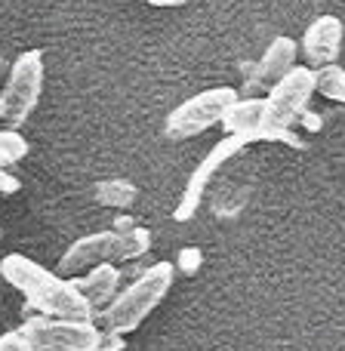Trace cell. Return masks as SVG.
<instances>
[{
	"mask_svg": "<svg viewBox=\"0 0 345 351\" xmlns=\"http://www.w3.org/2000/svg\"><path fill=\"white\" fill-rule=\"evenodd\" d=\"M22 339L31 351H96L102 327L93 321H59V317L34 315L25 317Z\"/></svg>",
	"mask_w": 345,
	"mask_h": 351,
	"instance_id": "5b68a950",
	"label": "cell"
},
{
	"mask_svg": "<svg viewBox=\"0 0 345 351\" xmlns=\"http://www.w3.org/2000/svg\"><path fill=\"white\" fill-rule=\"evenodd\" d=\"M0 351H31V348H28V342L22 339V333H19V330H12V333L0 336Z\"/></svg>",
	"mask_w": 345,
	"mask_h": 351,
	"instance_id": "ac0fdd59",
	"label": "cell"
},
{
	"mask_svg": "<svg viewBox=\"0 0 345 351\" xmlns=\"http://www.w3.org/2000/svg\"><path fill=\"white\" fill-rule=\"evenodd\" d=\"M342 37H345V25L336 16H318L309 25L302 37V53L309 68H324V65H336L342 49Z\"/></svg>",
	"mask_w": 345,
	"mask_h": 351,
	"instance_id": "30bf717a",
	"label": "cell"
},
{
	"mask_svg": "<svg viewBox=\"0 0 345 351\" xmlns=\"http://www.w3.org/2000/svg\"><path fill=\"white\" fill-rule=\"evenodd\" d=\"M299 121H302L309 130H318V127H321V117H318V114H309V108L302 111V117H299Z\"/></svg>",
	"mask_w": 345,
	"mask_h": 351,
	"instance_id": "44dd1931",
	"label": "cell"
},
{
	"mask_svg": "<svg viewBox=\"0 0 345 351\" xmlns=\"http://www.w3.org/2000/svg\"><path fill=\"white\" fill-rule=\"evenodd\" d=\"M0 71H3V62H0Z\"/></svg>",
	"mask_w": 345,
	"mask_h": 351,
	"instance_id": "603a6c76",
	"label": "cell"
},
{
	"mask_svg": "<svg viewBox=\"0 0 345 351\" xmlns=\"http://www.w3.org/2000/svg\"><path fill=\"white\" fill-rule=\"evenodd\" d=\"M22 188V182L16 179L10 170H0V194H16Z\"/></svg>",
	"mask_w": 345,
	"mask_h": 351,
	"instance_id": "d6986e66",
	"label": "cell"
},
{
	"mask_svg": "<svg viewBox=\"0 0 345 351\" xmlns=\"http://www.w3.org/2000/svg\"><path fill=\"white\" fill-rule=\"evenodd\" d=\"M28 154V142L19 130H0V170H10L12 164Z\"/></svg>",
	"mask_w": 345,
	"mask_h": 351,
	"instance_id": "9a60e30c",
	"label": "cell"
},
{
	"mask_svg": "<svg viewBox=\"0 0 345 351\" xmlns=\"http://www.w3.org/2000/svg\"><path fill=\"white\" fill-rule=\"evenodd\" d=\"M200 262H204V256H200L198 247H185L179 253V262H176V268H182L185 274H194L200 268Z\"/></svg>",
	"mask_w": 345,
	"mask_h": 351,
	"instance_id": "2e32d148",
	"label": "cell"
},
{
	"mask_svg": "<svg viewBox=\"0 0 345 351\" xmlns=\"http://www.w3.org/2000/svg\"><path fill=\"white\" fill-rule=\"evenodd\" d=\"M133 228H136L133 216H117L115 219V228H111V231H117V234H127V231H133Z\"/></svg>",
	"mask_w": 345,
	"mask_h": 351,
	"instance_id": "ffe728a7",
	"label": "cell"
},
{
	"mask_svg": "<svg viewBox=\"0 0 345 351\" xmlns=\"http://www.w3.org/2000/svg\"><path fill=\"white\" fill-rule=\"evenodd\" d=\"M311 96H315V68L296 65L293 71H287L284 77L262 96L259 139L299 145V139L293 136V127L299 123L302 111L309 108Z\"/></svg>",
	"mask_w": 345,
	"mask_h": 351,
	"instance_id": "7a4b0ae2",
	"label": "cell"
},
{
	"mask_svg": "<svg viewBox=\"0 0 345 351\" xmlns=\"http://www.w3.org/2000/svg\"><path fill=\"white\" fill-rule=\"evenodd\" d=\"M243 148H247V142H243V139H237V136H225L222 142H216V145L206 152V158L200 160L198 167H194L191 176H188L185 191H182L179 204H176V210H173L176 222H188V219L198 216V206H200V200H204L210 182L216 179V173L222 170L228 160H235L237 154L243 152Z\"/></svg>",
	"mask_w": 345,
	"mask_h": 351,
	"instance_id": "52a82bcc",
	"label": "cell"
},
{
	"mask_svg": "<svg viewBox=\"0 0 345 351\" xmlns=\"http://www.w3.org/2000/svg\"><path fill=\"white\" fill-rule=\"evenodd\" d=\"M123 346H127V342H123L121 333H115V330H102L96 351H123Z\"/></svg>",
	"mask_w": 345,
	"mask_h": 351,
	"instance_id": "e0dca14e",
	"label": "cell"
},
{
	"mask_svg": "<svg viewBox=\"0 0 345 351\" xmlns=\"http://www.w3.org/2000/svg\"><path fill=\"white\" fill-rule=\"evenodd\" d=\"M0 274L10 287H16L25 296V302L47 317H59V321H93L96 311L90 308L84 296L65 280L62 274L49 271V268L37 265L34 259L22 253H10L0 259Z\"/></svg>",
	"mask_w": 345,
	"mask_h": 351,
	"instance_id": "6da1fadb",
	"label": "cell"
},
{
	"mask_svg": "<svg viewBox=\"0 0 345 351\" xmlns=\"http://www.w3.org/2000/svg\"><path fill=\"white\" fill-rule=\"evenodd\" d=\"M71 287L80 296L90 302V308L96 315H102L111 305V299L117 296V287H121V268H115V262H102V265L90 268V271L71 278Z\"/></svg>",
	"mask_w": 345,
	"mask_h": 351,
	"instance_id": "8fae6325",
	"label": "cell"
},
{
	"mask_svg": "<svg viewBox=\"0 0 345 351\" xmlns=\"http://www.w3.org/2000/svg\"><path fill=\"white\" fill-rule=\"evenodd\" d=\"M43 90V53L28 49L12 62L6 74V86L0 93V123L3 130H19L37 108Z\"/></svg>",
	"mask_w": 345,
	"mask_h": 351,
	"instance_id": "277c9868",
	"label": "cell"
},
{
	"mask_svg": "<svg viewBox=\"0 0 345 351\" xmlns=\"http://www.w3.org/2000/svg\"><path fill=\"white\" fill-rule=\"evenodd\" d=\"M145 3H152V6H179L182 0H145Z\"/></svg>",
	"mask_w": 345,
	"mask_h": 351,
	"instance_id": "7402d4cb",
	"label": "cell"
},
{
	"mask_svg": "<svg viewBox=\"0 0 345 351\" xmlns=\"http://www.w3.org/2000/svg\"><path fill=\"white\" fill-rule=\"evenodd\" d=\"M96 200L102 206H117V210H127L136 200V188L123 179H105L96 185Z\"/></svg>",
	"mask_w": 345,
	"mask_h": 351,
	"instance_id": "5bb4252c",
	"label": "cell"
},
{
	"mask_svg": "<svg viewBox=\"0 0 345 351\" xmlns=\"http://www.w3.org/2000/svg\"><path fill=\"white\" fill-rule=\"evenodd\" d=\"M228 136H237L250 145V142L259 139V127H262V96H237L228 105L222 117Z\"/></svg>",
	"mask_w": 345,
	"mask_h": 351,
	"instance_id": "7c38bea8",
	"label": "cell"
},
{
	"mask_svg": "<svg viewBox=\"0 0 345 351\" xmlns=\"http://www.w3.org/2000/svg\"><path fill=\"white\" fill-rule=\"evenodd\" d=\"M296 68V40L290 37H274L262 59L253 65L250 80L243 84V96H256V93H268L287 71Z\"/></svg>",
	"mask_w": 345,
	"mask_h": 351,
	"instance_id": "9c48e42d",
	"label": "cell"
},
{
	"mask_svg": "<svg viewBox=\"0 0 345 351\" xmlns=\"http://www.w3.org/2000/svg\"><path fill=\"white\" fill-rule=\"evenodd\" d=\"M237 96H241V93H237L235 86H213V90H204V93H198V96L185 99L179 108L170 111L164 133L170 136V139H191V136L206 133L210 127H216V123L222 121L228 105L235 102Z\"/></svg>",
	"mask_w": 345,
	"mask_h": 351,
	"instance_id": "8992f818",
	"label": "cell"
},
{
	"mask_svg": "<svg viewBox=\"0 0 345 351\" xmlns=\"http://www.w3.org/2000/svg\"><path fill=\"white\" fill-rule=\"evenodd\" d=\"M315 93H321L330 102L345 105V68L340 65H324L315 71Z\"/></svg>",
	"mask_w": 345,
	"mask_h": 351,
	"instance_id": "4fadbf2b",
	"label": "cell"
},
{
	"mask_svg": "<svg viewBox=\"0 0 345 351\" xmlns=\"http://www.w3.org/2000/svg\"><path fill=\"white\" fill-rule=\"evenodd\" d=\"M182 3H191V0H182Z\"/></svg>",
	"mask_w": 345,
	"mask_h": 351,
	"instance_id": "cb8c5ba5",
	"label": "cell"
},
{
	"mask_svg": "<svg viewBox=\"0 0 345 351\" xmlns=\"http://www.w3.org/2000/svg\"><path fill=\"white\" fill-rule=\"evenodd\" d=\"M173 287V265L170 262H158V265L139 271V278L127 287L123 293H117L111 299V305L102 311V330H115V333L127 336L164 302V296Z\"/></svg>",
	"mask_w": 345,
	"mask_h": 351,
	"instance_id": "3957f363",
	"label": "cell"
},
{
	"mask_svg": "<svg viewBox=\"0 0 345 351\" xmlns=\"http://www.w3.org/2000/svg\"><path fill=\"white\" fill-rule=\"evenodd\" d=\"M102 262H123V237L111 228L74 241L71 247L62 253L59 274H65V278H78V274L102 265Z\"/></svg>",
	"mask_w": 345,
	"mask_h": 351,
	"instance_id": "ba28073f",
	"label": "cell"
}]
</instances>
